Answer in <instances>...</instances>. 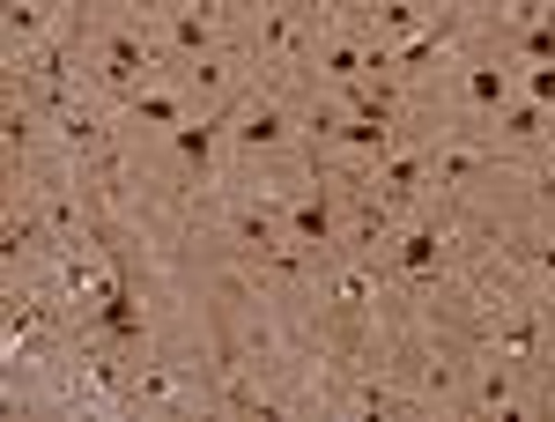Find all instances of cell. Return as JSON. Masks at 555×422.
Returning a JSON list of instances; mask_svg holds the SVG:
<instances>
[{
    "instance_id": "obj_19",
    "label": "cell",
    "mask_w": 555,
    "mask_h": 422,
    "mask_svg": "<svg viewBox=\"0 0 555 422\" xmlns=\"http://www.w3.org/2000/svg\"><path fill=\"white\" fill-rule=\"evenodd\" d=\"M267 44H274V52H282V44H297V23H289V15H274V23H267Z\"/></svg>"
},
{
    "instance_id": "obj_3",
    "label": "cell",
    "mask_w": 555,
    "mask_h": 422,
    "mask_svg": "<svg viewBox=\"0 0 555 422\" xmlns=\"http://www.w3.org/2000/svg\"><path fill=\"white\" fill-rule=\"evenodd\" d=\"M104 75L133 89L141 75H149V44L133 38V30H119V38H104Z\"/></svg>"
},
{
    "instance_id": "obj_9",
    "label": "cell",
    "mask_w": 555,
    "mask_h": 422,
    "mask_svg": "<svg viewBox=\"0 0 555 422\" xmlns=\"http://www.w3.org/2000/svg\"><path fill=\"white\" fill-rule=\"evenodd\" d=\"M378 186H385V201H408V193L423 186V156H392V164L378 170Z\"/></svg>"
},
{
    "instance_id": "obj_10",
    "label": "cell",
    "mask_w": 555,
    "mask_h": 422,
    "mask_svg": "<svg viewBox=\"0 0 555 422\" xmlns=\"http://www.w3.org/2000/svg\"><path fill=\"white\" fill-rule=\"evenodd\" d=\"M437 52H444V30H415V38L392 52V67H400V75H415V67H429V60H437Z\"/></svg>"
},
{
    "instance_id": "obj_5",
    "label": "cell",
    "mask_w": 555,
    "mask_h": 422,
    "mask_svg": "<svg viewBox=\"0 0 555 422\" xmlns=\"http://www.w3.org/2000/svg\"><path fill=\"white\" fill-rule=\"evenodd\" d=\"M282 133H289V119H282L274 104H253V112H245V127H237V141H245V149H274Z\"/></svg>"
},
{
    "instance_id": "obj_4",
    "label": "cell",
    "mask_w": 555,
    "mask_h": 422,
    "mask_svg": "<svg viewBox=\"0 0 555 422\" xmlns=\"http://www.w3.org/2000/svg\"><path fill=\"white\" fill-rule=\"evenodd\" d=\"M467 104L504 112V104H512V67H474V75H467Z\"/></svg>"
},
{
    "instance_id": "obj_7",
    "label": "cell",
    "mask_w": 555,
    "mask_h": 422,
    "mask_svg": "<svg viewBox=\"0 0 555 422\" xmlns=\"http://www.w3.org/2000/svg\"><path fill=\"white\" fill-rule=\"evenodd\" d=\"M215 133H222V119H193V127H178L171 141H178V156H185V164H201V170H208V156H215Z\"/></svg>"
},
{
    "instance_id": "obj_11",
    "label": "cell",
    "mask_w": 555,
    "mask_h": 422,
    "mask_svg": "<svg viewBox=\"0 0 555 422\" xmlns=\"http://www.w3.org/2000/svg\"><path fill=\"white\" fill-rule=\"evenodd\" d=\"M518 60H533V67H548L555 60V8L541 23H526V38H518Z\"/></svg>"
},
{
    "instance_id": "obj_6",
    "label": "cell",
    "mask_w": 555,
    "mask_h": 422,
    "mask_svg": "<svg viewBox=\"0 0 555 422\" xmlns=\"http://www.w3.org/2000/svg\"><path fill=\"white\" fill-rule=\"evenodd\" d=\"M171 38H178V52H208V38H215V15H208V0H193L185 15L171 23Z\"/></svg>"
},
{
    "instance_id": "obj_17",
    "label": "cell",
    "mask_w": 555,
    "mask_h": 422,
    "mask_svg": "<svg viewBox=\"0 0 555 422\" xmlns=\"http://www.w3.org/2000/svg\"><path fill=\"white\" fill-rule=\"evenodd\" d=\"M467 170H474V149H452V156L437 164V178H467Z\"/></svg>"
},
{
    "instance_id": "obj_8",
    "label": "cell",
    "mask_w": 555,
    "mask_h": 422,
    "mask_svg": "<svg viewBox=\"0 0 555 422\" xmlns=\"http://www.w3.org/2000/svg\"><path fill=\"white\" fill-rule=\"evenodd\" d=\"M133 119H149V127H178V119H185V104L164 97V89H133Z\"/></svg>"
},
{
    "instance_id": "obj_12",
    "label": "cell",
    "mask_w": 555,
    "mask_h": 422,
    "mask_svg": "<svg viewBox=\"0 0 555 422\" xmlns=\"http://www.w3.org/2000/svg\"><path fill=\"white\" fill-rule=\"evenodd\" d=\"M541 127H548V104H504V133L512 141H533Z\"/></svg>"
},
{
    "instance_id": "obj_1",
    "label": "cell",
    "mask_w": 555,
    "mask_h": 422,
    "mask_svg": "<svg viewBox=\"0 0 555 422\" xmlns=\"http://www.w3.org/2000/svg\"><path fill=\"white\" fill-rule=\"evenodd\" d=\"M96 327H104L112 341H141V304H133V290H127V282H104Z\"/></svg>"
},
{
    "instance_id": "obj_15",
    "label": "cell",
    "mask_w": 555,
    "mask_h": 422,
    "mask_svg": "<svg viewBox=\"0 0 555 422\" xmlns=\"http://www.w3.org/2000/svg\"><path fill=\"white\" fill-rule=\"evenodd\" d=\"M504 348H512V356H533V348H541L533 319H512V327H504Z\"/></svg>"
},
{
    "instance_id": "obj_2",
    "label": "cell",
    "mask_w": 555,
    "mask_h": 422,
    "mask_svg": "<svg viewBox=\"0 0 555 422\" xmlns=\"http://www.w3.org/2000/svg\"><path fill=\"white\" fill-rule=\"evenodd\" d=\"M289 238H297V245H326V238H334V201H326V193H304L297 208H289Z\"/></svg>"
},
{
    "instance_id": "obj_14",
    "label": "cell",
    "mask_w": 555,
    "mask_h": 422,
    "mask_svg": "<svg viewBox=\"0 0 555 422\" xmlns=\"http://www.w3.org/2000/svg\"><path fill=\"white\" fill-rule=\"evenodd\" d=\"M38 23H44V0H15V8H8V30H15V38H38Z\"/></svg>"
},
{
    "instance_id": "obj_13",
    "label": "cell",
    "mask_w": 555,
    "mask_h": 422,
    "mask_svg": "<svg viewBox=\"0 0 555 422\" xmlns=\"http://www.w3.org/2000/svg\"><path fill=\"white\" fill-rule=\"evenodd\" d=\"M437 245H444L437 230H415V238L400 245V267H408V274H429V267H437Z\"/></svg>"
},
{
    "instance_id": "obj_18",
    "label": "cell",
    "mask_w": 555,
    "mask_h": 422,
    "mask_svg": "<svg viewBox=\"0 0 555 422\" xmlns=\"http://www.w3.org/2000/svg\"><path fill=\"white\" fill-rule=\"evenodd\" d=\"M356 408H363V415H385V408H392V393H378V385H363V393H356Z\"/></svg>"
},
{
    "instance_id": "obj_16",
    "label": "cell",
    "mask_w": 555,
    "mask_h": 422,
    "mask_svg": "<svg viewBox=\"0 0 555 422\" xmlns=\"http://www.w3.org/2000/svg\"><path fill=\"white\" fill-rule=\"evenodd\" d=\"M526 89H533V104H555V60H548V67H533Z\"/></svg>"
}]
</instances>
